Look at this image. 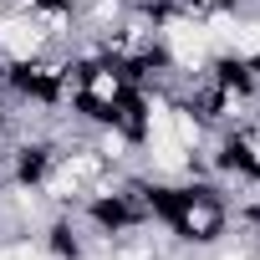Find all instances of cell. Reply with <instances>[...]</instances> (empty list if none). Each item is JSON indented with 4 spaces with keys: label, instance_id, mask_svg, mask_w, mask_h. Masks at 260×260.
Segmentation results:
<instances>
[{
    "label": "cell",
    "instance_id": "6da1fadb",
    "mask_svg": "<svg viewBox=\"0 0 260 260\" xmlns=\"http://www.w3.org/2000/svg\"><path fill=\"white\" fill-rule=\"evenodd\" d=\"M46 51H51V36L36 21V11H0V61L21 67V61H36Z\"/></svg>",
    "mask_w": 260,
    "mask_h": 260
},
{
    "label": "cell",
    "instance_id": "7a4b0ae2",
    "mask_svg": "<svg viewBox=\"0 0 260 260\" xmlns=\"http://www.w3.org/2000/svg\"><path fill=\"white\" fill-rule=\"evenodd\" d=\"M255 260H260V230H255Z\"/></svg>",
    "mask_w": 260,
    "mask_h": 260
}]
</instances>
